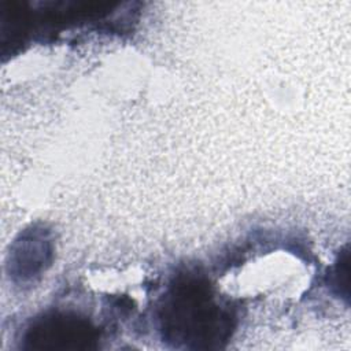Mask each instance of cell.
I'll return each mask as SVG.
<instances>
[{"mask_svg": "<svg viewBox=\"0 0 351 351\" xmlns=\"http://www.w3.org/2000/svg\"><path fill=\"white\" fill-rule=\"evenodd\" d=\"M89 330L88 325L80 319L49 317L32 329L29 340L43 341L44 348H80V343L88 340Z\"/></svg>", "mask_w": 351, "mask_h": 351, "instance_id": "obj_2", "label": "cell"}, {"mask_svg": "<svg viewBox=\"0 0 351 351\" xmlns=\"http://www.w3.org/2000/svg\"><path fill=\"white\" fill-rule=\"evenodd\" d=\"M163 328L177 340L214 341L228 329L229 317L197 281L181 282L163 306Z\"/></svg>", "mask_w": 351, "mask_h": 351, "instance_id": "obj_1", "label": "cell"}]
</instances>
